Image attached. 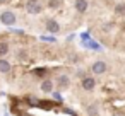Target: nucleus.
Returning <instances> with one entry per match:
<instances>
[{"label":"nucleus","instance_id":"1","mask_svg":"<svg viewBox=\"0 0 125 116\" xmlns=\"http://www.w3.org/2000/svg\"><path fill=\"white\" fill-rule=\"evenodd\" d=\"M24 9H26V12H28L29 16H38V14H41V10H43L40 0H26Z\"/></svg>","mask_w":125,"mask_h":116},{"label":"nucleus","instance_id":"7","mask_svg":"<svg viewBox=\"0 0 125 116\" xmlns=\"http://www.w3.org/2000/svg\"><path fill=\"white\" fill-rule=\"evenodd\" d=\"M45 27H46V31L48 33H52V34H57V33H60V24L55 21V19H48L46 22H45Z\"/></svg>","mask_w":125,"mask_h":116},{"label":"nucleus","instance_id":"12","mask_svg":"<svg viewBox=\"0 0 125 116\" xmlns=\"http://www.w3.org/2000/svg\"><path fill=\"white\" fill-rule=\"evenodd\" d=\"M86 111H87V114H89V116H98V114H99V111H98V106H96V104H87V106H86Z\"/></svg>","mask_w":125,"mask_h":116},{"label":"nucleus","instance_id":"2","mask_svg":"<svg viewBox=\"0 0 125 116\" xmlns=\"http://www.w3.org/2000/svg\"><path fill=\"white\" fill-rule=\"evenodd\" d=\"M108 70V63L103 62V60H98V62H93L91 67H89V72L93 75H103L104 72Z\"/></svg>","mask_w":125,"mask_h":116},{"label":"nucleus","instance_id":"4","mask_svg":"<svg viewBox=\"0 0 125 116\" xmlns=\"http://www.w3.org/2000/svg\"><path fill=\"white\" fill-rule=\"evenodd\" d=\"M96 87V79L93 75H86L84 79H81V89L84 92H93Z\"/></svg>","mask_w":125,"mask_h":116},{"label":"nucleus","instance_id":"6","mask_svg":"<svg viewBox=\"0 0 125 116\" xmlns=\"http://www.w3.org/2000/svg\"><path fill=\"white\" fill-rule=\"evenodd\" d=\"M55 85H57L60 90H65V89H69V87H70V77H69L67 73H62V75H58V77L55 79Z\"/></svg>","mask_w":125,"mask_h":116},{"label":"nucleus","instance_id":"11","mask_svg":"<svg viewBox=\"0 0 125 116\" xmlns=\"http://www.w3.org/2000/svg\"><path fill=\"white\" fill-rule=\"evenodd\" d=\"M115 14L120 17H125V2H120L115 5Z\"/></svg>","mask_w":125,"mask_h":116},{"label":"nucleus","instance_id":"9","mask_svg":"<svg viewBox=\"0 0 125 116\" xmlns=\"http://www.w3.org/2000/svg\"><path fill=\"white\" fill-rule=\"evenodd\" d=\"M12 70V63L5 58H0V73H9Z\"/></svg>","mask_w":125,"mask_h":116},{"label":"nucleus","instance_id":"13","mask_svg":"<svg viewBox=\"0 0 125 116\" xmlns=\"http://www.w3.org/2000/svg\"><path fill=\"white\" fill-rule=\"evenodd\" d=\"M62 0H48V7L50 9H53V10H58L60 7H62Z\"/></svg>","mask_w":125,"mask_h":116},{"label":"nucleus","instance_id":"10","mask_svg":"<svg viewBox=\"0 0 125 116\" xmlns=\"http://www.w3.org/2000/svg\"><path fill=\"white\" fill-rule=\"evenodd\" d=\"M9 51H10V45H9L7 41H0V58L7 56Z\"/></svg>","mask_w":125,"mask_h":116},{"label":"nucleus","instance_id":"5","mask_svg":"<svg viewBox=\"0 0 125 116\" xmlns=\"http://www.w3.org/2000/svg\"><path fill=\"white\" fill-rule=\"evenodd\" d=\"M40 90L43 94H52L55 90V80L53 79H43L40 82Z\"/></svg>","mask_w":125,"mask_h":116},{"label":"nucleus","instance_id":"8","mask_svg":"<svg viewBox=\"0 0 125 116\" xmlns=\"http://www.w3.org/2000/svg\"><path fill=\"white\" fill-rule=\"evenodd\" d=\"M74 7H75V10H77L79 14H84V12L89 9V2H87V0H75Z\"/></svg>","mask_w":125,"mask_h":116},{"label":"nucleus","instance_id":"3","mask_svg":"<svg viewBox=\"0 0 125 116\" xmlns=\"http://www.w3.org/2000/svg\"><path fill=\"white\" fill-rule=\"evenodd\" d=\"M0 22L4 26H14L17 22V17L12 10H2L0 12Z\"/></svg>","mask_w":125,"mask_h":116}]
</instances>
